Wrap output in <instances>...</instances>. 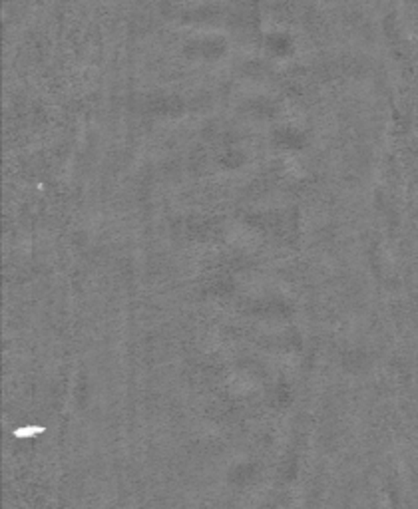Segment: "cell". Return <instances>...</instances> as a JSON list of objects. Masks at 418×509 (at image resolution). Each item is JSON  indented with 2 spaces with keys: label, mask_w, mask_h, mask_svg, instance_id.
I'll return each mask as SVG.
<instances>
[{
  "label": "cell",
  "mask_w": 418,
  "mask_h": 509,
  "mask_svg": "<svg viewBox=\"0 0 418 509\" xmlns=\"http://www.w3.org/2000/svg\"><path fill=\"white\" fill-rule=\"evenodd\" d=\"M180 16L185 24L206 27V24H217L223 18H227V8H223V4L219 2H203L199 6L185 8Z\"/></svg>",
  "instance_id": "obj_1"
},
{
  "label": "cell",
  "mask_w": 418,
  "mask_h": 509,
  "mask_svg": "<svg viewBox=\"0 0 418 509\" xmlns=\"http://www.w3.org/2000/svg\"><path fill=\"white\" fill-rule=\"evenodd\" d=\"M227 50L225 40L219 36H201V38H194L187 42L185 52L194 58H203V60H217L222 58Z\"/></svg>",
  "instance_id": "obj_2"
},
{
  "label": "cell",
  "mask_w": 418,
  "mask_h": 509,
  "mask_svg": "<svg viewBox=\"0 0 418 509\" xmlns=\"http://www.w3.org/2000/svg\"><path fill=\"white\" fill-rule=\"evenodd\" d=\"M265 46L275 56L285 58L293 52V36H289L287 32H271L265 38Z\"/></svg>",
  "instance_id": "obj_3"
},
{
  "label": "cell",
  "mask_w": 418,
  "mask_h": 509,
  "mask_svg": "<svg viewBox=\"0 0 418 509\" xmlns=\"http://www.w3.org/2000/svg\"><path fill=\"white\" fill-rule=\"evenodd\" d=\"M271 16H273V18H279V20H289V18H293V16H295L293 4H291V2H285V0L273 2V6H271Z\"/></svg>",
  "instance_id": "obj_4"
}]
</instances>
